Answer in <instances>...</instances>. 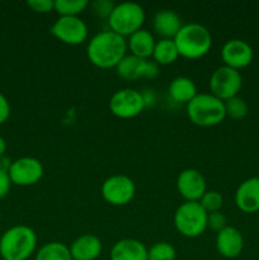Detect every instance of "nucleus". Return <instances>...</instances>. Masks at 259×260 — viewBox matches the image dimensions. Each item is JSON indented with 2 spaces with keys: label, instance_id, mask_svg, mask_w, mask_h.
<instances>
[{
  "label": "nucleus",
  "instance_id": "28",
  "mask_svg": "<svg viewBox=\"0 0 259 260\" xmlns=\"http://www.w3.org/2000/svg\"><path fill=\"white\" fill-rule=\"evenodd\" d=\"M93 9V13L98 18H102V19L108 20L109 15H111L112 10H113L114 4L109 0H95L91 4H89Z\"/></svg>",
  "mask_w": 259,
  "mask_h": 260
},
{
  "label": "nucleus",
  "instance_id": "32",
  "mask_svg": "<svg viewBox=\"0 0 259 260\" xmlns=\"http://www.w3.org/2000/svg\"><path fill=\"white\" fill-rule=\"evenodd\" d=\"M10 187H12V180H10L9 174L0 170V200L9 193Z\"/></svg>",
  "mask_w": 259,
  "mask_h": 260
},
{
  "label": "nucleus",
  "instance_id": "15",
  "mask_svg": "<svg viewBox=\"0 0 259 260\" xmlns=\"http://www.w3.org/2000/svg\"><path fill=\"white\" fill-rule=\"evenodd\" d=\"M235 205L241 212L256 213L259 211V178L244 180L235 192Z\"/></svg>",
  "mask_w": 259,
  "mask_h": 260
},
{
  "label": "nucleus",
  "instance_id": "36",
  "mask_svg": "<svg viewBox=\"0 0 259 260\" xmlns=\"http://www.w3.org/2000/svg\"><path fill=\"white\" fill-rule=\"evenodd\" d=\"M0 221H2V211H0Z\"/></svg>",
  "mask_w": 259,
  "mask_h": 260
},
{
  "label": "nucleus",
  "instance_id": "14",
  "mask_svg": "<svg viewBox=\"0 0 259 260\" xmlns=\"http://www.w3.org/2000/svg\"><path fill=\"white\" fill-rule=\"evenodd\" d=\"M216 250L226 259H234L244 249V239L240 231L233 226H226L216 235Z\"/></svg>",
  "mask_w": 259,
  "mask_h": 260
},
{
  "label": "nucleus",
  "instance_id": "13",
  "mask_svg": "<svg viewBox=\"0 0 259 260\" xmlns=\"http://www.w3.org/2000/svg\"><path fill=\"white\" fill-rule=\"evenodd\" d=\"M177 189L185 202H200L202 196L207 192L206 179L197 169H184L177 178Z\"/></svg>",
  "mask_w": 259,
  "mask_h": 260
},
{
  "label": "nucleus",
  "instance_id": "12",
  "mask_svg": "<svg viewBox=\"0 0 259 260\" xmlns=\"http://www.w3.org/2000/svg\"><path fill=\"white\" fill-rule=\"evenodd\" d=\"M253 57L254 52L251 46L239 38L229 40L221 50V58L223 61V65L238 71L250 65Z\"/></svg>",
  "mask_w": 259,
  "mask_h": 260
},
{
  "label": "nucleus",
  "instance_id": "6",
  "mask_svg": "<svg viewBox=\"0 0 259 260\" xmlns=\"http://www.w3.org/2000/svg\"><path fill=\"white\" fill-rule=\"evenodd\" d=\"M207 215L200 202H184L174 213V226L185 238H198L207 229Z\"/></svg>",
  "mask_w": 259,
  "mask_h": 260
},
{
  "label": "nucleus",
  "instance_id": "17",
  "mask_svg": "<svg viewBox=\"0 0 259 260\" xmlns=\"http://www.w3.org/2000/svg\"><path fill=\"white\" fill-rule=\"evenodd\" d=\"M111 260H147V248L137 239H121L111 249Z\"/></svg>",
  "mask_w": 259,
  "mask_h": 260
},
{
  "label": "nucleus",
  "instance_id": "16",
  "mask_svg": "<svg viewBox=\"0 0 259 260\" xmlns=\"http://www.w3.org/2000/svg\"><path fill=\"white\" fill-rule=\"evenodd\" d=\"M103 244L101 239L93 234H84L73 241L70 245L71 258L74 260H95L101 256Z\"/></svg>",
  "mask_w": 259,
  "mask_h": 260
},
{
  "label": "nucleus",
  "instance_id": "11",
  "mask_svg": "<svg viewBox=\"0 0 259 260\" xmlns=\"http://www.w3.org/2000/svg\"><path fill=\"white\" fill-rule=\"evenodd\" d=\"M43 173L45 169L40 160L36 157L24 156L12 162L8 174L12 180V184L28 187V185L37 184L42 179Z\"/></svg>",
  "mask_w": 259,
  "mask_h": 260
},
{
  "label": "nucleus",
  "instance_id": "3",
  "mask_svg": "<svg viewBox=\"0 0 259 260\" xmlns=\"http://www.w3.org/2000/svg\"><path fill=\"white\" fill-rule=\"evenodd\" d=\"M174 42L179 56L189 60H196L207 55L212 47V36L205 25L200 23L183 24Z\"/></svg>",
  "mask_w": 259,
  "mask_h": 260
},
{
  "label": "nucleus",
  "instance_id": "24",
  "mask_svg": "<svg viewBox=\"0 0 259 260\" xmlns=\"http://www.w3.org/2000/svg\"><path fill=\"white\" fill-rule=\"evenodd\" d=\"M88 7V0H55L53 10L60 17H79Z\"/></svg>",
  "mask_w": 259,
  "mask_h": 260
},
{
  "label": "nucleus",
  "instance_id": "38",
  "mask_svg": "<svg viewBox=\"0 0 259 260\" xmlns=\"http://www.w3.org/2000/svg\"><path fill=\"white\" fill-rule=\"evenodd\" d=\"M71 260H74V259H71Z\"/></svg>",
  "mask_w": 259,
  "mask_h": 260
},
{
  "label": "nucleus",
  "instance_id": "26",
  "mask_svg": "<svg viewBox=\"0 0 259 260\" xmlns=\"http://www.w3.org/2000/svg\"><path fill=\"white\" fill-rule=\"evenodd\" d=\"M223 103H225L226 117H230L231 119L239 121V119L245 118L246 114H248V104L239 95L228 99Z\"/></svg>",
  "mask_w": 259,
  "mask_h": 260
},
{
  "label": "nucleus",
  "instance_id": "7",
  "mask_svg": "<svg viewBox=\"0 0 259 260\" xmlns=\"http://www.w3.org/2000/svg\"><path fill=\"white\" fill-rule=\"evenodd\" d=\"M208 86L212 95L225 102L238 95L243 86V78L240 71L223 65L211 74Z\"/></svg>",
  "mask_w": 259,
  "mask_h": 260
},
{
  "label": "nucleus",
  "instance_id": "34",
  "mask_svg": "<svg viewBox=\"0 0 259 260\" xmlns=\"http://www.w3.org/2000/svg\"><path fill=\"white\" fill-rule=\"evenodd\" d=\"M12 160L9 159V157L8 156H0V170H2V172H5V173H8L9 172V169H10V167H12Z\"/></svg>",
  "mask_w": 259,
  "mask_h": 260
},
{
  "label": "nucleus",
  "instance_id": "1",
  "mask_svg": "<svg viewBox=\"0 0 259 260\" xmlns=\"http://www.w3.org/2000/svg\"><path fill=\"white\" fill-rule=\"evenodd\" d=\"M127 41L122 36L103 30L90 38L86 47L89 61L99 69L117 68L122 58L126 56Z\"/></svg>",
  "mask_w": 259,
  "mask_h": 260
},
{
  "label": "nucleus",
  "instance_id": "18",
  "mask_svg": "<svg viewBox=\"0 0 259 260\" xmlns=\"http://www.w3.org/2000/svg\"><path fill=\"white\" fill-rule=\"evenodd\" d=\"M182 25L179 15L169 9L160 10L152 18V28L163 40H174Z\"/></svg>",
  "mask_w": 259,
  "mask_h": 260
},
{
  "label": "nucleus",
  "instance_id": "29",
  "mask_svg": "<svg viewBox=\"0 0 259 260\" xmlns=\"http://www.w3.org/2000/svg\"><path fill=\"white\" fill-rule=\"evenodd\" d=\"M226 226H228V220H226V216L221 211L207 215V229H211L216 233H220Z\"/></svg>",
  "mask_w": 259,
  "mask_h": 260
},
{
  "label": "nucleus",
  "instance_id": "9",
  "mask_svg": "<svg viewBox=\"0 0 259 260\" xmlns=\"http://www.w3.org/2000/svg\"><path fill=\"white\" fill-rule=\"evenodd\" d=\"M102 197L112 206H126L134 200L136 193V185L134 180L123 174L112 175L107 178L101 188Z\"/></svg>",
  "mask_w": 259,
  "mask_h": 260
},
{
  "label": "nucleus",
  "instance_id": "19",
  "mask_svg": "<svg viewBox=\"0 0 259 260\" xmlns=\"http://www.w3.org/2000/svg\"><path fill=\"white\" fill-rule=\"evenodd\" d=\"M155 45H156V41L152 33L144 28L130 36L127 41V48L131 51V55L144 58V60H149L151 57Z\"/></svg>",
  "mask_w": 259,
  "mask_h": 260
},
{
  "label": "nucleus",
  "instance_id": "10",
  "mask_svg": "<svg viewBox=\"0 0 259 260\" xmlns=\"http://www.w3.org/2000/svg\"><path fill=\"white\" fill-rule=\"evenodd\" d=\"M51 35L69 46L81 45L88 38V25L80 17H60L51 27Z\"/></svg>",
  "mask_w": 259,
  "mask_h": 260
},
{
  "label": "nucleus",
  "instance_id": "27",
  "mask_svg": "<svg viewBox=\"0 0 259 260\" xmlns=\"http://www.w3.org/2000/svg\"><path fill=\"white\" fill-rule=\"evenodd\" d=\"M200 205L207 213L217 212L222 208L223 198L217 190H207L200 200Z\"/></svg>",
  "mask_w": 259,
  "mask_h": 260
},
{
  "label": "nucleus",
  "instance_id": "23",
  "mask_svg": "<svg viewBox=\"0 0 259 260\" xmlns=\"http://www.w3.org/2000/svg\"><path fill=\"white\" fill-rule=\"evenodd\" d=\"M70 248L60 241H51L38 249L35 260H71Z\"/></svg>",
  "mask_w": 259,
  "mask_h": 260
},
{
  "label": "nucleus",
  "instance_id": "5",
  "mask_svg": "<svg viewBox=\"0 0 259 260\" xmlns=\"http://www.w3.org/2000/svg\"><path fill=\"white\" fill-rule=\"evenodd\" d=\"M144 22V8L134 2H124L114 5L108 18L109 30L124 38L141 29Z\"/></svg>",
  "mask_w": 259,
  "mask_h": 260
},
{
  "label": "nucleus",
  "instance_id": "22",
  "mask_svg": "<svg viewBox=\"0 0 259 260\" xmlns=\"http://www.w3.org/2000/svg\"><path fill=\"white\" fill-rule=\"evenodd\" d=\"M152 61L157 65H170L175 62L179 57L177 45L174 40H160L155 45L154 52H152Z\"/></svg>",
  "mask_w": 259,
  "mask_h": 260
},
{
  "label": "nucleus",
  "instance_id": "30",
  "mask_svg": "<svg viewBox=\"0 0 259 260\" xmlns=\"http://www.w3.org/2000/svg\"><path fill=\"white\" fill-rule=\"evenodd\" d=\"M27 5L36 13H50L55 8V2L52 0H29Z\"/></svg>",
  "mask_w": 259,
  "mask_h": 260
},
{
  "label": "nucleus",
  "instance_id": "2",
  "mask_svg": "<svg viewBox=\"0 0 259 260\" xmlns=\"http://www.w3.org/2000/svg\"><path fill=\"white\" fill-rule=\"evenodd\" d=\"M36 248L37 234L29 226H13L0 238V256L4 260H27Z\"/></svg>",
  "mask_w": 259,
  "mask_h": 260
},
{
  "label": "nucleus",
  "instance_id": "31",
  "mask_svg": "<svg viewBox=\"0 0 259 260\" xmlns=\"http://www.w3.org/2000/svg\"><path fill=\"white\" fill-rule=\"evenodd\" d=\"M10 116V104L8 102L7 96L0 91V124L7 122Z\"/></svg>",
  "mask_w": 259,
  "mask_h": 260
},
{
  "label": "nucleus",
  "instance_id": "21",
  "mask_svg": "<svg viewBox=\"0 0 259 260\" xmlns=\"http://www.w3.org/2000/svg\"><path fill=\"white\" fill-rule=\"evenodd\" d=\"M146 63L147 60H144V58H140L134 55H126L117 65L116 70L117 74L124 80L135 81L144 78Z\"/></svg>",
  "mask_w": 259,
  "mask_h": 260
},
{
  "label": "nucleus",
  "instance_id": "33",
  "mask_svg": "<svg viewBox=\"0 0 259 260\" xmlns=\"http://www.w3.org/2000/svg\"><path fill=\"white\" fill-rule=\"evenodd\" d=\"M159 65L156 62H154L152 60H147L146 69H145L144 78L145 79H155L159 75Z\"/></svg>",
  "mask_w": 259,
  "mask_h": 260
},
{
  "label": "nucleus",
  "instance_id": "37",
  "mask_svg": "<svg viewBox=\"0 0 259 260\" xmlns=\"http://www.w3.org/2000/svg\"><path fill=\"white\" fill-rule=\"evenodd\" d=\"M27 260H30V259H27Z\"/></svg>",
  "mask_w": 259,
  "mask_h": 260
},
{
  "label": "nucleus",
  "instance_id": "20",
  "mask_svg": "<svg viewBox=\"0 0 259 260\" xmlns=\"http://www.w3.org/2000/svg\"><path fill=\"white\" fill-rule=\"evenodd\" d=\"M169 95L175 103L187 106L197 95V88H196L195 81L187 76H178L170 83Z\"/></svg>",
  "mask_w": 259,
  "mask_h": 260
},
{
  "label": "nucleus",
  "instance_id": "35",
  "mask_svg": "<svg viewBox=\"0 0 259 260\" xmlns=\"http://www.w3.org/2000/svg\"><path fill=\"white\" fill-rule=\"evenodd\" d=\"M5 151H7V142L0 136V156H4Z\"/></svg>",
  "mask_w": 259,
  "mask_h": 260
},
{
  "label": "nucleus",
  "instance_id": "25",
  "mask_svg": "<svg viewBox=\"0 0 259 260\" xmlns=\"http://www.w3.org/2000/svg\"><path fill=\"white\" fill-rule=\"evenodd\" d=\"M177 251L174 246L165 241L155 243L150 249H147V260H175Z\"/></svg>",
  "mask_w": 259,
  "mask_h": 260
},
{
  "label": "nucleus",
  "instance_id": "4",
  "mask_svg": "<svg viewBox=\"0 0 259 260\" xmlns=\"http://www.w3.org/2000/svg\"><path fill=\"white\" fill-rule=\"evenodd\" d=\"M185 109L189 121L200 127L217 126L226 118L225 103L211 93L197 94Z\"/></svg>",
  "mask_w": 259,
  "mask_h": 260
},
{
  "label": "nucleus",
  "instance_id": "8",
  "mask_svg": "<svg viewBox=\"0 0 259 260\" xmlns=\"http://www.w3.org/2000/svg\"><path fill=\"white\" fill-rule=\"evenodd\" d=\"M145 107L146 104L141 91L132 88L119 89L109 99V109L121 119L135 118L141 114Z\"/></svg>",
  "mask_w": 259,
  "mask_h": 260
}]
</instances>
